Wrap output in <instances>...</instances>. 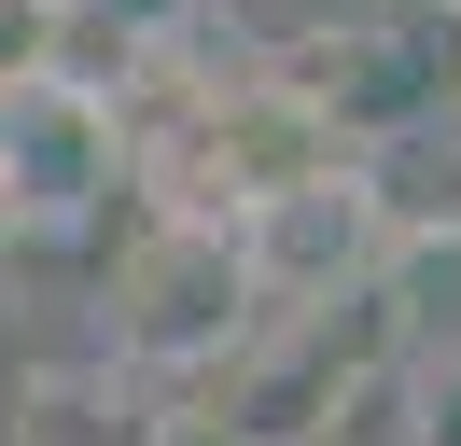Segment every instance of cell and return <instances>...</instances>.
<instances>
[{
  "label": "cell",
  "mask_w": 461,
  "mask_h": 446,
  "mask_svg": "<svg viewBox=\"0 0 461 446\" xmlns=\"http://www.w3.org/2000/svg\"><path fill=\"white\" fill-rule=\"evenodd\" d=\"M252 251H238V223L210 210H154L140 237L113 251V349L126 362H238L252 349Z\"/></svg>",
  "instance_id": "6da1fadb"
},
{
  "label": "cell",
  "mask_w": 461,
  "mask_h": 446,
  "mask_svg": "<svg viewBox=\"0 0 461 446\" xmlns=\"http://www.w3.org/2000/svg\"><path fill=\"white\" fill-rule=\"evenodd\" d=\"M377 237H392V223L364 210V182H349V167H308V182H280V195H252V210H238L252 293H280V307L336 293V279H377Z\"/></svg>",
  "instance_id": "7a4b0ae2"
},
{
  "label": "cell",
  "mask_w": 461,
  "mask_h": 446,
  "mask_svg": "<svg viewBox=\"0 0 461 446\" xmlns=\"http://www.w3.org/2000/svg\"><path fill=\"white\" fill-rule=\"evenodd\" d=\"M377 307H392L405 362H433V349L461 362V223H405V237H377Z\"/></svg>",
  "instance_id": "3957f363"
},
{
  "label": "cell",
  "mask_w": 461,
  "mask_h": 446,
  "mask_svg": "<svg viewBox=\"0 0 461 446\" xmlns=\"http://www.w3.org/2000/svg\"><path fill=\"white\" fill-rule=\"evenodd\" d=\"M0 223H14V195H0Z\"/></svg>",
  "instance_id": "277c9868"
}]
</instances>
